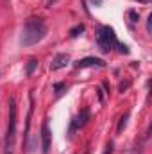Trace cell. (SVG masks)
I'll return each mask as SVG.
<instances>
[{
  "mask_svg": "<svg viewBox=\"0 0 152 154\" xmlns=\"http://www.w3.org/2000/svg\"><path fill=\"white\" fill-rule=\"evenodd\" d=\"M50 140H52V133L48 129V122L45 120L41 125V145H43V154H48L50 151Z\"/></svg>",
  "mask_w": 152,
  "mask_h": 154,
  "instance_id": "4",
  "label": "cell"
},
{
  "mask_svg": "<svg viewBox=\"0 0 152 154\" xmlns=\"http://www.w3.org/2000/svg\"><path fill=\"white\" fill-rule=\"evenodd\" d=\"M147 32H152V14H149V20H147Z\"/></svg>",
  "mask_w": 152,
  "mask_h": 154,
  "instance_id": "11",
  "label": "cell"
},
{
  "mask_svg": "<svg viewBox=\"0 0 152 154\" xmlns=\"http://www.w3.org/2000/svg\"><path fill=\"white\" fill-rule=\"evenodd\" d=\"M68 63H70V56H68V54H57V56L54 57V61L50 63V70H52V72L61 70V68H65Z\"/></svg>",
  "mask_w": 152,
  "mask_h": 154,
  "instance_id": "5",
  "label": "cell"
},
{
  "mask_svg": "<svg viewBox=\"0 0 152 154\" xmlns=\"http://www.w3.org/2000/svg\"><path fill=\"white\" fill-rule=\"evenodd\" d=\"M129 16L132 18V22H136V20H138V14H136V11H129Z\"/></svg>",
  "mask_w": 152,
  "mask_h": 154,
  "instance_id": "13",
  "label": "cell"
},
{
  "mask_svg": "<svg viewBox=\"0 0 152 154\" xmlns=\"http://www.w3.org/2000/svg\"><path fill=\"white\" fill-rule=\"evenodd\" d=\"M97 43H99V47L104 52H109L114 45H118L116 36H114V31L111 27H108V25H102L99 29V34H97Z\"/></svg>",
  "mask_w": 152,
  "mask_h": 154,
  "instance_id": "3",
  "label": "cell"
},
{
  "mask_svg": "<svg viewBox=\"0 0 152 154\" xmlns=\"http://www.w3.org/2000/svg\"><path fill=\"white\" fill-rule=\"evenodd\" d=\"M127 118H129V113L127 115H123L120 118V124H118V133H122L123 131V127H125V124H127Z\"/></svg>",
  "mask_w": 152,
  "mask_h": 154,
  "instance_id": "10",
  "label": "cell"
},
{
  "mask_svg": "<svg viewBox=\"0 0 152 154\" xmlns=\"http://www.w3.org/2000/svg\"><path fill=\"white\" fill-rule=\"evenodd\" d=\"M111 152H113V143L109 142V143L106 145V151H104V154H111Z\"/></svg>",
  "mask_w": 152,
  "mask_h": 154,
  "instance_id": "12",
  "label": "cell"
},
{
  "mask_svg": "<svg viewBox=\"0 0 152 154\" xmlns=\"http://www.w3.org/2000/svg\"><path fill=\"white\" fill-rule=\"evenodd\" d=\"M82 31H84V25H82V23H79V25H75L74 29H70V36H72V38H77Z\"/></svg>",
  "mask_w": 152,
  "mask_h": 154,
  "instance_id": "9",
  "label": "cell"
},
{
  "mask_svg": "<svg viewBox=\"0 0 152 154\" xmlns=\"http://www.w3.org/2000/svg\"><path fill=\"white\" fill-rule=\"evenodd\" d=\"M129 84H131L129 81H127V82H122V84H120V91H123V90H127V88H129Z\"/></svg>",
  "mask_w": 152,
  "mask_h": 154,
  "instance_id": "14",
  "label": "cell"
},
{
  "mask_svg": "<svg viewBox=\"0 0 152 154\" xmlns=\"http://www.w3.org/2000/svg\"><path fill=\"white\" fill-rule=\"evenodd\" d=\"M47 34V25L43 20L39 18H29L23 25V31H22V36H20V43L23 47H31L34 43H38L45 38Z\"/></svg>",
  "mask_w": 152,
  "mask_h": 154,
  "instance_id": "1",
  "label": "cell"
},
{
  "mask_svg": "<svg viewBox=\"0 0 152 154\" xmlns=\"http://www.w3.org/2000/svg\"><path fill=\"white\" fill-rule=\"evenodd\" d=\"M14 138H16V102L14 99H11L9 100V124H7V133H5V142H4L5 154H13Z\"/></svg>",
  "mask_w": 152,
  "mask_h": 154,
  "instance_id": "2",
  "label": "cell"
},
{
  "mask_svg": "<svg viewBox=\"0 0 152 154\" xmlns=\"http://www.w3.org/2000/svg\"><path fill=\"white\" fill-rule=\"evenodd\" d=\"M88 118H90V111H88V109H84L82 113H79V115L74 118V122H72V129H70V133H72V131H75V129L84 127V124L88 122Z\"/></svg>",
  "mask_w": 152,
  "mask_h": 154,
  "instance_id": "7",
  "label": "cell"
},
{
  "mask_svg": "<svg viewBox=\"0 0 152 154\" xmlns=\"http://www.w3.org/2000/svg\"><path fill=\"white\" fill-rule=\"evenodd\" d=\"M136 2H141V4H149L150 0H136Z\"/></svg>",
  "mask_w": 152,
  "mask_h": 154,
  "instance_id": "16",
  "label": "cell"
},
{
  "mask_svg": "<svg viewBox=\"0 0 152 154\" xmlns=\"http://www.w3.org/2000/svg\"><path fill=\"white\" fill-rule=\"evenodd\" d=\"M36 66H38V61H36V59H29L27 68H25V74H27V75H32V72L36 70Z\"/></svg>",
  "mask_w": 152,
  "mask_h": 154,
  "instance_id": "8",
  "label": "cell"
},
{
  "mask_svg": "<svg viewBox=\"0 0 152 154\" xmlns=\"http://www.w3.org/2000/svg\"><path fill=\"white\" fill-rule=\"evenodd\" d=\"M88 66H106V63L99 57H84L75 63V68H88Z\"/></svg>",
  "mask_w": 152,
  "mask_h": 154,
  "instance_id": "6",
  "label": "cell"
},
{
  "mask_svg": "<svg viewBox=\"0 0 152 154\" xmlns=\"http://www.w3.org/2000/svg\"><path fill=\"white\" fill-rule=\"evenodd\" d=\"M65 88V84H56V91H57V95L61 93V90Z\"/></svg>",
  "mask_w": 152,
  "mask_h": 154,
  "instance_id": "15",
  "label": "cell"
}]
</instances>
